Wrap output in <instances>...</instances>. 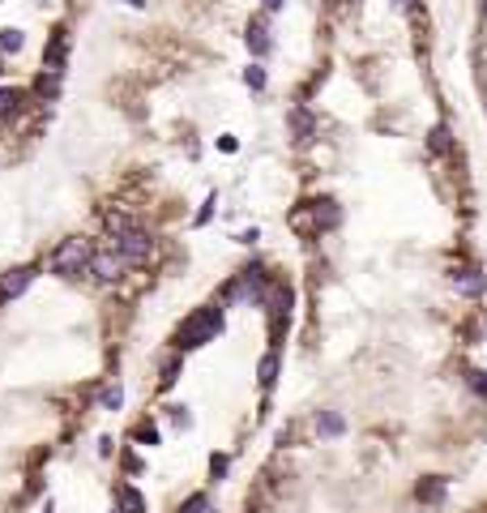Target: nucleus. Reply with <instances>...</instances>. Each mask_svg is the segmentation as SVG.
<instances>
[{
	"label": "nucleus",
	"mask_w": 487,
	"mask_h": 513,
	"mask_svg": "<svg viewBox=\"0 0 487 513\" xmlns=\"http://www.w3.org/2000/svg\"><path fill=\"white\" fill-rule=\"evenodd\" d=\"M218 330H222V308H218V304H205V308H197L193 316H184V325L175 330V351H179V355H184V351H197V347H205V342H214Z\"/></svg>",
	"instance_id": "nucleus-1"
},
{
	"label": "nucleus",
	"mask_w": 487,
	"mask_h": 513,
	"mask_svg": "<svg viewBox=\"0 0 487 513\" xmlns=\"http://www.w3.org/2000/svg\"><path fill=\"white\" fill-rule=\"evenodd\" d=\"M90 257H94V244L86 240V235H73V240H64L56 253H51V274L56 278H82L86 270H90Z\"/></svg>",
	"instance_id": "nucleus-2"
},
{
	"label": "nucleus",
	"mask_w": 487,
	"mask_h": 513,
	"mask_svg": "<svg viewBox=\"0 0 487 513\" xmlns=\"http://www.w3.org/2000/svg\"><path fill=\"white\" fill-rule=\"evenodd\" d=\"M112 249L128 261V265H145L154 257V235L141 223H124L120 231H112Z\"/></svg>",
	"instance_id": "nucleus-3"
},
{
	"label": "nucleus",
	"mask_w": 487,
	"mask_h": 513,
	"mask_svg": "<svg viewBox=\"0 0 487 513\" xmlns=\"http://www.w3.org/2000/svg\"><path fill=\"white\" fill-rule=\"evenodd\" d=\"M269 278L261 265H248V270H240V278L227 287V300H252V304H265L269 300Z\"/></svg>",
	"instance_id": "nucleus-4"
},
{
	"label": "nucleus",
	"mask_w": 487,
	"mask_h": 513,
	"mask_svg": "<svg viewBox=\"0 0 487 513\" xmlns=\"http://www.w3.org/2000/svg\"><path fill=\"white\" fill-rule=\"evenodd\" d=\"M124 270H128V261L112 249V244H107V249H94V257H90V278L94 282H120L124 278Z\"/></svg>",
	"instance_id": "nucleus-5"
},
{
	"label": "nucleus",
	"mask_w": 487,
	"mask_h": 513,
	"mask_svg": "<svg viewBox=\"0 0 487 513\" xmlns=\"http://www.w3.org/2000/svg\"><path fill=\"white\" fill-rule=\"evenodd\" d=\"M35 278H39L35 265H13V270H5V274H0V304H9V300L21 296V291H30Z\"/></svg>",
	"instance_id": "nucleus-6"
},
{
	"label": "nucleus",
	"mask_w": 487,
	"mask_h": 513,
	"mask_svg": "<svg viewBox=\"0 0 487 513\" xmlns=\"http://www.w3.org/2000/svg\"><path fill=\"white\" fill-rule=\"evenodd\" d=\"M449 282L461 291V296H475V300L487 291V274L479 270V265H461V270H453V274H449Z\"/></svg>",
	"instance_id": "nucleus-7"
},
{
	"label": "nucleus",
	"mask_w": 487,
	"mask_h": 513,
	"mask_svg": "<svg viewBox=\"0 0 487 513\" xmlns=\"http://www.w3.org/2000/svg\"><path fill=\"white\" fill-rule=\"evenodd\" d=\"M265 304H269V334L278 338L282 325H287V316H291V291H287V287H274Z\"/></svg>",
	"instance_id": "nucleus-8"
},
{
	"label": "nucleus",
	"mask_w": 487,
	"mask_h": 513,
	"mask_svg": "<svg viewBox=\"0 0 487 513\" xmlns=\"http://www.w3.org/2000/svg\"><path fill=\"white\" fill-rule=\"evenodd\" d=\"M445 492H449V479L445 475H427V479H419V487H415V501L419 505H445Z\"/></svg>",
	"instance_id": "nucleus-9"
},
{
	"label": "nucleus",
	"mask_w": 487,
	"mask_h": 513,
	"mask_svg": "<svg viewBox=\"0 0 487 513\" xmlns=\"http://www.w3.org/2000/svg\"><path fill=\"white\" fill-rule=\"evenodd\" d=\"M64 56H69V35L56 30L47 39V52H43V69L47 73H64Z\"/></svg>",
	"instance_id": "nucleus-10"
},
{
	"label": "nucleus",
	"mask_w": 487,
	"mask_h": 513,
	"mask_svg": "<svg viewBox=\"0 0 487 513\" xmlns=\"http://www.w3.org/2000/svg\"><path fill=\"white\" fill-rule=\"evenodd\" d=\"M287 125H291V133H295L299 145H303V141H312V133H317V120H312V111H308V107H291Z\"/></svg>",
	"instance_id": "nucleus-11"
},
{
	"label": "nucleus",
	"mask_w": 487,
	"mask_h": 513,
	"mask_svg": "<svg viewBox=\"0 0 487 513\" xmlns=\"http://www.w3.org/2000/svg\"><path fill=\"white\" fill-rule=\"evenodd\" d=\"M116 513H145V496L137 492L133 483H120L116 487Z\"/></svg>",
	"instance_id": "nucleus-12"
},
{
	"label": "nucleus",
	"mask_w": 487,
	"mask_h": 513,
	"mask_svg": "<svg viewBox=\"0 0 487 513\" xmlns=\"http://www.w3.org/2000/svg\"><path fill=\"white\" fill-rule=\"evenodd\" d=\"M274 47V39H269V26H265V17H256L252 26H248V52L252 56H265Z\"/></svg>",
	"instance_id": "nucleus-13"
},
{
	"label": "nucleus",
	"mask_w": 487,
	"mask_h": 513,
	"mask_svg": "<svg viewBox=\"0 0 487 513\" xmlns=\"http://www.w3.org/2000/svg\"><path fill=\"white\" fill-rule=\"evenodd\" d=\"M21 107H26V94H21V90H9V86H0V120H13Z\"/></svg>",
	"instance_id": "nucleus-14"
},
{
	"label": "nucleus",
	"mask_w": 487,
	"mask_h": 513,
	"mask_svg": "<svg viewBox=\"0 0 487 513\" xmlns=\"http://www.w3.org/2000/svg\"><path fill=\"white\" fill-rule=\"evenodd\" d=\"M317 432H321V436H342V432H346V420H342L338 411H321V415H317Z\"/></svg>",
	"instance_id": "nucleus-15"
},
{
	"label": "nucleus",
	"mask_w": 487,
	"mask_h": 513,
	"mask_svg": "<svg viewBox=\"0 0 487 513\" xmlns=\"http://www.w3.org/2000/svg\"><path fill=\"white\" fill-rule=\"evenodd\" d=\"M312 214H317V227H321V231L338 227V218H342V214H338V206H333L329 197H325V201H312Z\"/></svg>",
	"instance_id": "nucleus-16"
},
{
	"label": "nucleus",
	"mask_w": 487,
	"mask_h": 513,
	"mask_svg": "<svg viewBox=\"0 0 487 513\" xmlns=\"http://www.w3.org/2000/svg\"><path fill=\"white\" fill-rule=\"evenodd\" d=\"M60 78H64V73H43V78L35 82V94H39V99H56V94H60Z\"/></svg>",
	"instance_id": "nucleus-17"
},
{
	"label": "nucleus",
	"mask_w": 487,
	"mask_h": 513,
	"mask_svg": "<svg viewBox=\"0 0 487 513\" xmlns=\"http://www.w3.org/2000/svg\"><path fill=\"white\" fill-rule=\"evenodd\" d=\"M274 377H278V351H269L261 363H256V381H261V389H269Z\"/></svg>",
	"instance_id": "nucleus-18"
},
{
	"label": "nucleus",
	"mask_w": 487,
	"mask_h": 513,
	"mask_svg": "<svg viewBox=\"0 0 487 513\" xmlns=\"http://www.w3.org/2000/svg\"><path fill=\"white\" fill-rule=\"evenodd\" d=\"M449 145H453V141H449V129H445V125H436V129L427 133V150H432V154H449Z\"/></svg>",
	"instance_id": "nucleus-19"
},
{
	"label": "nucleus",
	"mask_w": 487,
	"mask_h": 513,
	"mask_svg": "<svg viewBox=\"0 0 487 513\" xmlns=\"http://www.w3.org/2000/svg\"><path fill=\"white\" fill-rule=\"evenodd\" d=\"M265 82H269V78H265L261 64H248V69H244V86H248V90H265Z\"/></svg>",
	"instance_id": "nucleus-20"
},
{
	"label": "nucleus",
	"mask_w": 487,
	"mask_h": 513,
	"mask_svg": "<svg viewBox=\"0 0 487 513\" xmlns=\"http://www.w3.org/2000/svg\"><path fill=\"white\" fill-rule=\"evenodd\" d=\"M21 43H26L21 30H13V26H9V30H0V52H21Z\"/></svg>",
	"instance_id": "nucleus-21"
},
{
	"label": "nucleus",
	"mask_w": 487,
	"mask_h": 513,
	"mask_svg": "<svg viewBox=\"0 0 487 513\" xmlns=\"http://www.w3.org/2000/svg\"><path fill=\"white\" fill-rule=\"evenodd\" d=\"M120 402H124V389H120V385H107V389H103V406H107V411H120Z\"/></svg>",
	"instance_id": "nucleus-22"
},
{
	"label": "nucleus",
	"mask_w": 487,
	"mask_h": 513,
	"mask_svg": "<svg viewBox=\"0 0 487 513\" xmlns=\"http://www.w3.org/2000/svg\"><path fill=\"white\" fill-rule=\"evenodd\" d=\"M205 509H210V501H205L201 492H197V496H188L184 505H179V513H205Z\"/></svg>",
	"instance_id": "nucleus-23"
},
{
	"label": "nucleus",
	"mask_w": 487,
	"mask_h": 513,
	"mask_svg": "<svg viewBox=\"0 0 487 513\" xmlns=\"http://www.w3.org/2000/svg\"><path fill=\"white\" fill-rule=\"evenodd\" d=\"M227 467H231V458H227V453H214V458H210V475H214V479H222Z\"/></svg>",
	"instance_id": "nucleus-24"
},
{
	"label": "nucleus",
	"mask_w": 487,
	"mask_h": 513,
	"mask_svg": "<svg viewBox=\"0 0 487 513\" xmlns=\"http://www.w3.org/2000/svg\"><path fill=\"white\" fill-rule=\"evenodd\" d=\"M470 389L479 398H487V372H470Z\"/></svg>",
	"instance_id": "nucleus-25"
},
{
	"label": "nucleus",
	"mask_w": 487,
	"mask_h": 513,
	"mask_svg": "<svg viewBox=\"0 0 487 513\" xmlns=\"http://www.w3.org/2000/svg\"><path fill=\"white\" fill-rule=\"evenodd\" d=\"M137 441H145V445H159V432H154L150 424H141V428H137Z\"/></svg>",
	"instance_id": "nucleus-26"
},
{
	"label": "nucleus",
	"mask_w": 487,
	"mask_h": 513,
	"mask_svg": "<svg viewBox=\"0 0 487 513\" xmlns=\"http://www.w3.org/2000/svg\"><path fill=\"white\" fill-rule=\"evenodd\" d=\"M175 372H179V359H171L167 368H163V385H175Z\"/></svg>",
	"instance_id": "nucleus-27"
},
{
	"label": "nucleus",
	"mask_w": 487,
	"mask_h": 513,
	"mask_svg": "<svg viewBox=\"0 0 487 513\" xmlns=\"http://www.w3.org/2000/svg\"><path fill=\"white\" fill-rule=\"evenodd\" d=\"M210 214H214V197H210V201H205V210L197 214V227H201V223H210Z\"/></svg>",
	"instance_id": "nucleus-28"
},
{
	"label": "nucleus",
	"mask_w": 487,
	"mask_h": 513,
	"mask_svg": "<svg viewBox=\"0 0 487 513\" xmlns=\"http://www.w3.org/2000/svg\"><path fill=\"white\" fill-rule=\"evenodd\" d=\"M261 5H265V9H269V13H278V9H282V5H287V0H261Z\"/></svg>",
	"instance_id": "nucleus-29"
},
{
	"label": "nucleus",
	"mask_w": 487,
	"mask_h": 513,
	"mask_svg": "<svg viewBox=\"0 0 487 513\" xmlns=\"http://www.w3.org/2000/svg\"><path fill=\"white\" fill-rule=\"evenodd\" d=\"M120 5H133V9H145V0H120Z\"/></svg>",
	"instance_id": "nucleus-30"
},
{
	"label": "nucleus",
	"mask_w": 487,
	"mask_h": 513,
	"mask_svg": "<svg viewBox=\"0 0 487 513\" xmlns=\"http://www.w3.org/2000/svg\"><path fill=\"white\" fill-rule=\"evenodd\" d=\"M398 5H410V0H398Z\"/></svg>",
	"instance_id": "nucleus-31"
},
{
	"label": "nucleus",
	"mask_w": 487,
	"mask_h": 513,
	"mask_svg": "<svg viewBox=\"0 0 487 513\" xmlns=\"http://www.w3.org/2000/svg\"><path fill=\"white\" fill-rule=\"evenodd\" d=\"M0 73H5V60H0Z\"/></svg>",
	"instance_id": "nucleus-32"
}]
</instances>
